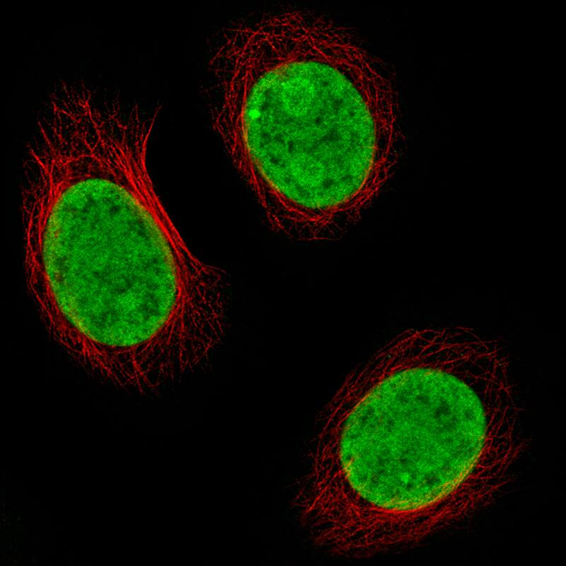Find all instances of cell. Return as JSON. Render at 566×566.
Returning a JSON list of instances; mask_svg holds the SVG:
<instances>
[{
	"label": "cell",
	"mask_w": 566,
	"mask_h": 566,
	"mask_svg": "<svg viewBox=\"0 0 566 566\" xmlns=\"http://www.w3.org/2000/svg\"><path fill=\"white\" fill-rule=\"evenodd\" d=\"M377 59L354 37L304 30L262 51L241 70L233 129L249 158L302 166L331 163L393 126Z\"/></svg>",
	"instance_id": "cell-1"
},
{
	"label": "cell",
	"mask_w": 566,
	"mask_h": 566,
	"mask_svg": "<svg viewBox=\"0 0 566 566\" xmlns=\"http://www.w3.org/2000/svg\"><path fill=\"white\" fill-rule=\"evenodd\" d=\"M50 199L46 258L79 273L117 277L138 273L174 250L171 221L151 182L103 172L62 187Z\"/></svg>",
	"instance_id": "cell-2"
}]
</instances>
